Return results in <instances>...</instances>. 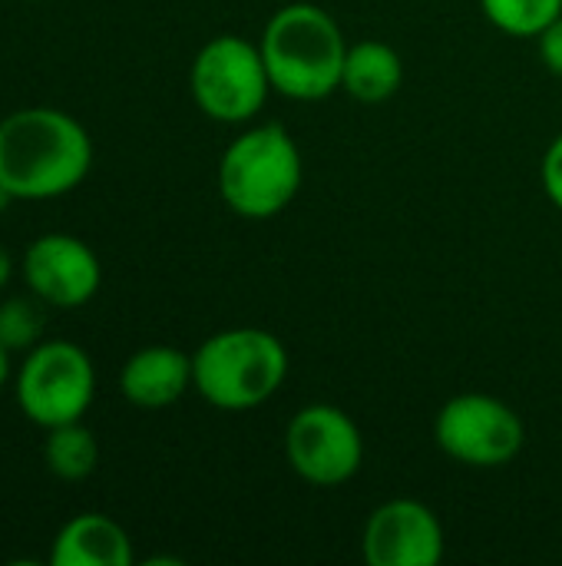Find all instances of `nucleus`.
<instances>
[{
    "instance_id": "20",
    "label": "nucleus",
    "mask_w": 562,
    "mask_h": 566,
    "mask_svg": "<svg viewBox=\"0 0 562 566\" xmlns=\"http://www.w3.org/2000/svg\"><path fill=\"white\" fill-rule=\"evenodd\" d=\"M7 381H10V352L0 345V388H3Z\"/></svg>"
},
{
    "instance_id": "13",
    "label": "nucleus",
    "mask_w": 562,
    "mask_h": 566,
    "mask_svg": "<svg viewBox=\"0 0 562 566\" xmlns=\"http://www.w3.org/2000/svg\"><path fill=\"white\" fill-rule=\"evenodd\" d=\"M404 63L401 53L384 40H358L348 46L341 90L358 103H384L401 90Z\"/></svg>"
},
{
    "instance_id": "19",
    "label": "nucleus",
    "mask_w": 562,
    "mask_h": 566,
    "mask_svg": "<svg viewBox=\"0 0 562 566\" xmlns=\"http://www.w3.org/2000/svg\"><path fill=\"white\" fill-rule=\"evenodd\" d=\"M10 275H13V255H10L7 245L0 242V289H7Z\"/></svg>"
},
{
    "instance_id": "17",
    "label": "nucleus",
    "mask_w": 562,
    "mask_h": 566,
    "mask_svg": "<svg viewBox=\"0 0 562 566\" xmlns=\"http://www.w3.org/2000/svg\"><path fill=\"white\" fill-rule=\"evenodd\" d=\"M543 189H547L550 202L562 209V133L543 153Z\"/></svg>"
},
{
    "instance_id": "4",
    "label": "nucleus",
    "mask_w": 562,
    "mask_h": 566,
    "mask_svg": "<svg viewBox=\"0 0 562 566\" xmlns=\"http://www.w3.org/2000/svg\"><path fill=\"white\" fill-rule=\"evenodd\" d=\"M301 189V153L278 123L245 129L229 143L219 163V192L242 219H272L291 206Z\"/></svg>"
},
{
    "instance_id": "11",
    "label": "nucleus",
    "mask_w": 562,
    "mask_h": 566,
    "mask_svg": "<svg viewBox=\"0 0 562 566\" xmlns=\"http://www.w3.org/2000/svg\"><path fill=\"white\" fill-rule=\"evenodd\" d=\"M192 388V355L172 345H146L132 352L119 371V391L132 408L162 411Z\"/></svg>"
},
{
    "instance_id": "6",
    "label": "nucleus",
    "mask_w": 562,
    "mask_h": 566,
    "mask_svg": "<svg viewBox=\"0 0 562 566\" xmlns=\"http://www.w3.org/2000/svg\"><path fill=\"white\" fill-rule=\"evenodd\" d=\"M272 80L258 43L235 33L212 36L192 60L189 93L215 123H248L262 113Z\"/></svg>"
},
{
    "instance_id": "9",
    "label": "nucleus",
    "mask_w": 562,
    "mask_h": 566,
    "mask_svg": "<svg viewBox=\"0 0 562 566\" xmlns=\"http://www.w3.org/2000/svg\"><path fill=\"white\" fill-rule=\"evenodd\" d=\"M20 272L30 295L53 308H83L103 285L96 252L70 232L36 235L20 259Z\"/></svg>"
},
{
    "instance_id": "12",
    "label": "nucleus",
    "mask_w": 562,
    "mask_h": 566,
    "mask_svg": "<svg viewBox=\"0 0 562 566\" xmlns=\"http://www.w3.org/2000/svg\"><path fill=\"white\" fill-rule=\"evenodd\" d=\"M53 566H129L132 564V541L106 514H76L70 517L50 551Z\"/></svg>"
},
{
    "instance_id": "14",
    "label": "nucleus",
    "mask_w": 562,
    "mask_h": 566,
    "mask_svg": "<svg viewBox=\"0 0 562 566\" xmlns=\"http://www.w3.org/2000/svg\"><path fill=\"white\" fill-rule=\"evenodd\" d=\"M43 461L53 478L60 481H83L99 464V444L96 434L83 421H70L46 431L43 441Z\"/></svg>"
},
{
    "instance_id": "10",
    "label": "nucleus",
    "mask_w": 562,
    "mask_h": 566,
    "mask_svg": "<svg viewBox=\"0 0 562 566\" xmlns=\"http://www.w3.org/2000/svg\"><path fill=\"white\" fill-rule=\"evenodd\" d=\"M361 557L368 566H437L444 560V527L421 501H388L364 521Z\"/></svg>"
},
{
    "instance_id": "2",
    "label": "nucleus",
    "mask_w": 562,
    "mask_h": 566,
    "mask_svg": "<svg viewBox=\"0 0 562 566\" xmlns=\"http://www.w3.org/2000/svg\"><path fill=\"white\" fill-rule=\"evenodd\" d=\"M272 90L315 103L341 90L348 40L338 20L318 3H288L272 13L258 40Z\"/></svg>"
},
{
    "instance_id": "5",
    "label": "nucleus",
    "mask_w": 562,
    "mask_h": 566,
    "mask_svg": "<svg viewBox=\"0 0 562 566\" xmlns=\"http://www.w3.org/2000/svg\"><path fill=\"white\" fill-rule=\"evenodd\" d=\"M13 385L26 421L50 431L70 421H83L96 398V368L79 345L53 338L26 352Z\"/></svg>"
},
{
    "instance_id": "16",
    "label": "nucleus",
    "mask_w": 562,
    "mask_h": 566,
    "mask_svg": "<svg viewBox=\"0 0 562 566\" xmlns=\"http://www.w3.org/2000/svg\"><path fill=\"white\" fill-rule=\"evenodd\" d=\"M40 332H43V312L33 305V298L17 295L0 302V345L10 355L40 345Z\"/></svg>"
},
{
    "instance_id": "8",
    "label": "nucleus",
    "mask_w": 562,
    "mask_h": 566,
    "mask_svg": "<svg viewBox=\"0 0 562 566\" xmlns=\"http://www.w3.org/2000/svg\"><path fill=\"white\" fill-rule=\"evenodd\" d=\"M285 458L301 481L315 488H338L361 471L364 438L341 408L305 405L288 421Z\"/></svg>"
},
{
    "instance_id": "3",
    "label": "nucleus",
    "mask_w": 562,
    "mask_h": 566,
    "mask_svg": "<svg viewBox=\"0 0 562 566\" xmlns=\"http://www.w3.org/2000/svg\"><path fill=\"white\" fill-rule=\"evenodd\" d=\"M288 378V352L265 328H225L192 352V388L219 411H252Z\"/></svg>"
},
{
    "instance_id": "18",
    "label": "nucleus",
    "mask_w": 562,
    "mask_h": 566,
    "mask_svg": "<svg viewBox=\"0 0 562 566\" xmlns=\"http://www.w3.org/2000/svg\"><path fill=\"white\" fill-rule=\"evenodd\" d=\"M537 43H540V56H543L547 70L553 76H562V13L537 36Z\"/></svg>"
},
{
    "instance_id": "1",
    "label": "nucleus",
    "mask_w": 562,
    "mask_h": 566,
    "mask_svg": "<svg viewBox=\"0 0 562 566\" xmlns=\"http://www.w3.org/2000/svg\"><path fill=\"white\" fill-rule=\"evenodd\" d=\"M93 166L86 126L53 106H26L0 119V189L17 202L73 192Z\"/></svg>"
},
{
    "instance_id": "15",
    "label": "nucleus",
    "mask_w": 562,
    "mask_h": 566,
    "mask_svg": "<svg viewBox=\"0 0 562 566\" xmlns=\"http://www.w3.org/2000/svg\"><path fill=\"white\" fill-rule=\"evenodd\" d=\"M480 7L507 36H540L562 13V0H480Z\"/></svg>"
},
{
    "instance_id": "7",
    "label": "nucleus",
    "mask_w": 562,
    "mask_h": 566,
    "mask_svg": "<svg viewBox=\"0 0 562 566\" xmlns=\"http://www.w3.org/2000/svg\"><path fill=\"white\" fill-rule=\"evenodd\" d=\"M437 448L467 468H503L510 464L527 441L523 418L494 395H457L450 398L434 421Z\"/></svg>"
}]
</instances>
